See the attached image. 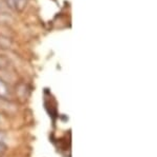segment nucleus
Masks as SVG:
<instances>
[{
    "mask_svg": "<svg viewBox=\"0 0 157 157\" xmlns=\"http://www.w3.org/2000/svg\"><path fill=\"white\" fill-rule=\"evenodd\" d=\"M4 1H6V3L12 10L20 12L24 10V7L26 6L29 0H4Z\"/></svg>",
    "mask_w": 157,
    "mask_h": 157,
    "instance_id": "obj_1",
    "label": "nucleus"
},
{
    "mask_svg": "<svg viewBox=\"0 0 157 157\" xmlns=\"http://www.w3.org/2000/svg\"><path fill=\"white\" fill-rule=\"evenodd\" d=\"M0 98L3 100H7L11 98V91L6 81L0 78Z\"/></svg>",
    "mask_w": 157,
    "mask_h": 157,
    "instance_id": "obj_2",
    "label": "nucleus"
},
{
    "mask_svg": "<svg viewBox=\"0 0 157 157\" xmlns=\"http://www.w3.org/2000/svg\"><path fill=\"white\" fill-rule=\"evenodd\" d=\"M10 67V61L3 55H0V70H7Z\"/></svg>",
    "mask_w": 157,
    "mask_h": 157,
    "instance_id": "obj_3",
    "label": "nucleus"
},
{
    "mask_svg": "<svg viewBox=\"0 0 157 157\" xmlns=\"http://www.w3.org/2000/svg\"><path fill=\"white\" fill-rule=\"evenodd\" d=\"M7 150V147H6V143H3L0 141V156L3 155L4 153L6 152Z\"/></svg>",
    "mask_w": 157,
    "mask_h": 157,
    "instance_id": "obj_4",
    "label": "nucleus"
},
{
    "mask_svg": "<svg viewBox=\"0 0 157 157\" xmlns=\"http://www.w3.org/2000/svg\"><path fill=\"white\" fill-rule=\"evenodd\" d=\"M6 139H7V135L4 132L0 131V141L3 143H6Z\"/></svg>",
    "mask_w": 157,
    "mask_h": 157,
    "instance_id": "obj_5",
    "label": "nucleus"
},
{
    "mask_svg": "<svg viewBox=\"0 0 157 157\" xmlns=\"http://www.w3.org/2000/svg\"><path fill=\"white\" fill-rule=\"evenodd\" d=\"M63 157H71L70 155H65V156H63Z\"/></svg>",
    "mask_w": 157,
    "mask_h": 157,
    "instance_id": "obj_6",
    "label": "nucleus"
},
{
    "mask_svg": "<svg viewBox=\"0 0 157 157\" xmlns=\"http://www.w3.org/2000/svg\"><path fill=\"white\" fill-rule=\"evenodd\" d=\"M0 119H1V115H0Z\"/></svg>",
    "mask_w": 157,
    "mask_h": 157,
    "instance_id": "obj_7",
    "label": "nucleus"
}]
</instances>
